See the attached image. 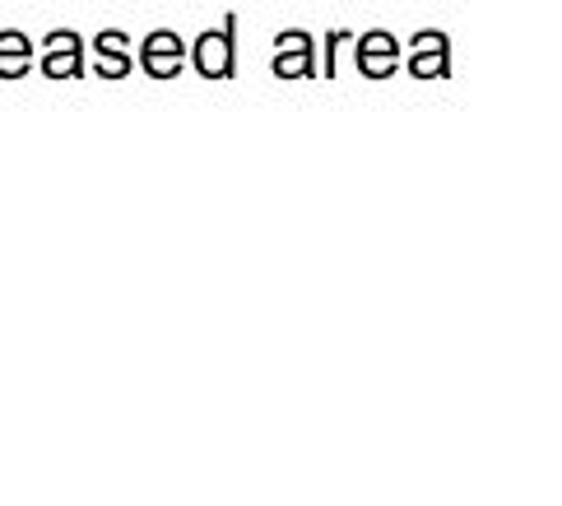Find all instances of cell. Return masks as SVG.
Returning a JSON list of instances; mask_svg holds the SVG:
<instances>
[{"mask_svg": "<svg viewBox=\"0 0 562 506\" xmlns=\"http://www.w3.org/2000/svg\"><path fill=\"white\" fill-rule=\"evenodd\" d=\"M191 60L205 79H233L237 75V14H228L218 29H205L191 43Z\"/></svg>", "mask_w": 562, "mask_h": 506, "instance_id": "obj_1", "label": "cell"}, {"mask_svg": "<svg viewBox=\"0 0 562 506\" xmlns=\"http://www.w3.org/2000/svg\"><path fill=\"white\" fill-rule=\"evenodd\" d=\"M274 75L279 79H316V43L303 29H284L274 37Z\"/></svg>", "mask_w": 562, "mask_h": 506, "instance_id": "obj_2", "label": "cell"}, {"mask_svg": "<svg viewBox=\"0 0 562 506\" xmlns=\"http://www.w3.org/2000/svg\"><path fill=\"white\" fill-rule=\"evenodd\" d=\"M43 43H47V52H43L47 79H79L85 75V43H79L75 29H52Z\"/></svg>", "mask_w": 562, "mask_h": 506, "instance_id": "obj_3", "label": "cell"}, {"mask_svg": "<svg viewBox=\"0 0 562 506\" xmlns=\"http://www.w3.org/2000/svg\"><path fill=\"white\" fill-rule=\"evenodd\" d=\"M182 60H187V47L172 29H154L145 43H139V66H145L154 79H172L182 70Z\"/></svg>", "mask_w": 562, "mask_h": 506, "instance_id": "obj_4", "label": "cell"}, {"mask_svg": "<svg viewBox=\"0 0 562 506\" xmlns=\"http://www.w3.org/2000/svg\"><path fill=\"white\" fill-rule=\"evenodd\" d=\"M395 60H400V47H395V37H391V33L372 29V33L358 37V70H363V75H372V79L391 75V70H395Z\"/></svg>", "mask_w": 562, "mask_h": 506, "instance_id": "obj_5", "label": "cell"}, {"mask_svg": "<svg viewBox=\"0 0 562 506\" xmlns=\"http://www.w3.org/2000/svg\"><path fill=\"white\" fill-rule=\"evenodd\" d=\"M29 60H33L29 33H19V29L0 33V79H19V75L29 70Z\"/></svg>", "mask_w": 562, "mask_h": 506, "instance_id": "obj_6", "label": "cell"}, {"mask_svg": "<svg viewBox=\"0 0 562 506\" xmlns=\"http://www.w3.org/2000/svg\"><path fill=\"white\" fill-rule=\"evenodd\" d=\"M131 52L126 47H103L98 52V60H93V70H98V79H122V75H131Z\"/></svg>", "mask_w": 562, "mask_h": 506, "instance_id": "obj_7", "label": "cell"}, {"mask_svg": "<svg viewBox=\"0 0 562 506\" xmlns=\"http://www.w3.org/2000/svg\"><path fill=\"white\" fill-rule=\"evenodd\" d=\"M126 43H131V37H126L122 29H103V33L93 37V52H103V47H126Z\"/></svg>", "mask_w": 562, "mask_h": 506, "instance_id": "obj_8", "label": "cell"}]
</instances>
